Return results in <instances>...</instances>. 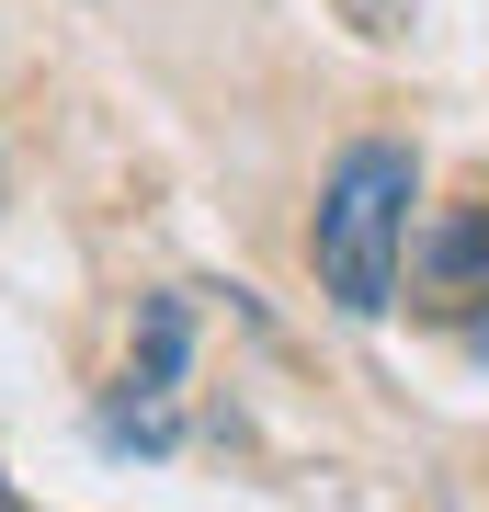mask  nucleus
I'll list each match as a JSON object with an SVG mask.
<instances>
[{"mask_svg": "<svg viewBox=\"0 0 489 512\" xmlns=\"http://www.w3.org/2000/svg\"><path fill=\"white\" fill-rule=\"evenodd\" d=\"M410 148L387 137H353L319 183V217H308V262H319V296L342 319H387L399 308V262H410Z\"/></svg>", "mask_w": 489, "mask_h": 512, "instance_id": "f257e3e1", "label": "nucleus"}, {"mask_svg": "<svg viewBox=\"0 0 489 512\" xmlns=\"http://www.w3.org/2000/svg\"><path fill=\"white\" fill-rule=\"evenodd\" d=\"M410 296L444 308V319H478V296H489V194H455L410 228Z\"/></svg>", "mask_w": 489, "mask_h": 512, "instance_id": "f03ea898", "label": "nucleus"}, {"mask_svg": "<svg viewBox=\"0 0 489 512\" xmlns=\"http://www.w3.org/2000/svg\"><path fill=\"white\" fill-rule=\"evenodd\" d=\"M182 365H194V308H182V296H137V365H126V387L171 399Z\"/></svg>", "mask_w": 489, "mask_h": 512, "instance_id": "7ed1b4c3", "label": "nucleus"}, {"mask_svg": "<svg viewBox=\"0 0 489 512\" xmlns=\"http://www.w3.org/2000/svg\"><path fill=\"white\" fill-rule=\"evenodd\" d=\"M103 444L171 456V444H182V421H171V399H148V387H114V399H103Z\"/></svg>", "mask_w": 489, "mask_h": 512, "instance_id": "20e7f679", "label": "nucleus"}, {"mask_svg": "<svg viewBox=\"0 0 489 512\" xmlns=\"http://www.w3.org/2000/svg\"><path fill=\"white\" fill-rule=\"evenodd\" d=\"M342 12L364 23V35H399V23H410V0H342Z\"/></svg>", "mask_w": 489, "mask_h": 512, "instance_id": "39448f33", "label": "nucleus"}, {"mask_svg": "<svg viewBox=\"0 0 489 512\" xmlns=\"http://www.w3.org/2000/svg\"><path fill=\"white\" fill-rule=\"evenodd\" d=\"M455 330H467V353H478V365H489V308H478V319H455Z\"/></svg>", "mask_w": 489, "mask_h": 512, "instance_id": "423d86ee", "label": "nucleus"}, {"mask_svg": "<svg viewBox=\"0 0 489 512\" xmlns=\"http://www.w3.org/2000/svg\"><path fill=\"white\" fill-rule=\"evenodd\" d=\"M0 512H35V501H12V490H0Z\"/></svg>", "mask_w": 489, "mask_h": 512, "instance_id": "0eeeda50", "label": "nucleus"}]
</instances>
